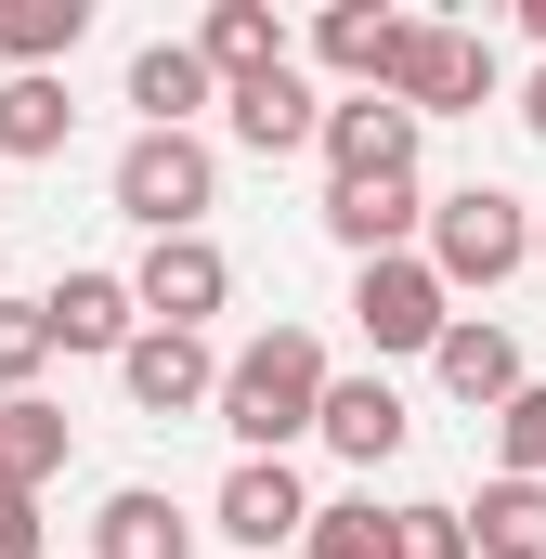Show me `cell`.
<instances>
[{
	"mask_svg": "<svg viewBox=\"0 0 546 559\" xmlns=\"http://www.w3.org/2000/svg\"><path fill=\"white\" fill-rule=\"evenodd\" d=\"M209 521H222L248 559H273V547H299V534H312V495H299V468H286V455H235V481H222V508H209Z\"/></svg>",
	"mask_w": 546,
	"mask_h": 559,
	"instance_id": "ba28073f",
	"label": "cell"
},
{
	"mask_svg": "<svg viewBox=\"0 0 546 559\" xmlns=\"http://www.w3.org/2000/svg\"><path fill=\"white\" fill-rule=\"evenodd\" d=\"M118 378H131L143 417H222V352H209V338H182V325H143Z\"/></svg>",
	"mask_w": 546,
	"mask_h": 559,
	"instance_id": "8992f818",
	"label": "cell"
},
{
	"mask_svg": "<svg viewBox=\"0 0 546 559\" xmlns=\"http://www.w3.org/2000/svg\"><path fill=\"white\" fill-rule=\"evenodd\" d=\"M0 559H39V495H0Z\"/></svg>",
	"mask_w": 546,
	"mask_h": 559,
	"instance_id": "4316f807",
	"label": "cell"
},
{
	"mask_svg": "<svg viewBox=\"0 0 546 559\" xmlns=\"http://www.w3.org/2000/svg\"><path fill=\"white\" fill-rule=\"evenodd\" d=\"M429 378H442L468 417H508V404L534 391V378H521V338H508V325H482V312H455V338L429 352Z\"/></svg>",
	"mask_w": 546,
	"mask_h": 559,
	"instance_id": "8fae6325",
	"label": "cell"
},
{
	"mask_svg": "<svg viewBox=\"0 0 546 559\" xmlns=\"http://www.w3.org/2000/svg\"><path fill=\"white\" fill-rule=\"evenodd\" d=\"M468 547H482V559H546V481H482Z\"/></svg>",
	"mask_w": 546,
	"mask_h": 559,
	"instance_id": "7402d4cb",
	"label": "cell"
},
{
	"mask_svg": "<svg viewBox=\"0 0 546 559\" xmlns=\"http://www.w3.org/2000/svg\"><path fill=\"white\" fill-rule=\"evenodd\" d=\"M404 429H416V417H404V391H391V378H339L312 442H339L352 468H378V455H404Z\"/></svg>",
	"mask_w": 546,
	"mask_h": 559,
	"instance_id": "e0dca14e",
	"label": "cell"
},
{
	"mask_svg": "<svg viewBox=\"0 0 546 559\" xmlns=\"http://www.w3.org/2000/svg\"><path fill=\"white\" fill-rule=\"evenodd\" d=\"M391 105H404V118H482V105H495V39H482V26H429V13H416L404 66H391Z\"/></svg>",
	"mask_w": 546,
	"mask_h": 559,
	"instance_id": "5b68a950",
	"label": "cell"
},
{
	"mask_svg": "<svg viewBox=\"0 0 546 559\" xmlns=\"http://www.w3.org/2000/svg\"><path fill=\"white\" fill-rule=\"evenodd\" d=\"M521 261H534V209H521V195L455 182V195L429 209V274H442V286H508Z\"/></svg>",
	"mask_w": 546,
	"mask_h": 559,
	"instance_id": "3957f363",
	"label": "cell"
},
{
	"mask_svg": "<svg viewBox=\"0 0 546 559\" xmlns=\"http://www.w3.org/2000/svg\"><path fill=\"white\" fill-rule=\"evenodd\" d=\"M66 131H79L66 79H0V169L13 156H66Z\"/></svg>",
	"mask_w": 546,
	"mask_h": 559,
	"instance_id": "44dd1931",
	"label": "cell"
},
{
	"mask_svg": "<svg viewBox=\"0 0 546 559\" xmlns=\"http://www.w3.org/2000/svg\"><path fill=\"white\" fill-rule=\"evenodd\" d=\"M416 131H429V118H404L391 92H352V105H325V169H339V182H404Z\"/></svg>",
	"mask_w": 546,
	"mask_h": 559,
	"instance_id": "9c48e42d",
	"label": "cell"
},
{
	"mask_svg": "<svg viewBox=\"0 0 546 559\" xmlns=\"http://www.w3.org/2000/svg\"><path fill=\"white\" fill-rule=\"evenodd\" d=\"M391 559H482L468 547V508H429V495L391 508Z\"/></svg>",
	"mask_w": 546,
	"mask_h": 559,
	"instance_id": "d4e9b609",
	"label": "cell"
},
{
	"mask_svg": "<svg viewBox=\"0 0 546 559\" xmlns=\"http://www.w3.org/2000/svg\"><path fill=\"white\" fill-rule=\"evenodd\" d=\"M92 0H0V66L13 79H52V52H79Z\"/></svg>",
	"mask_w": 546,
	"mask_h": 559,
	"instance_id": "ffe728a7",
	"label": "cell"
},
{
	"mask_svg": "<svg viewBox=\"0 0 546 559\" xmlns=\"http://www.w3.org/2000/svg\"><path fill=\"white\" fill-rule=\"evenodd\" d=\"M534 261H546V209H534Z\"/></svg>",
	"mask_w": 546,
	"mask_h": 559,
	"instance_id": "f1b7e54d",
	"label": "cell"
},
{
	"mask_svg": "<svg viewBox=\"0 0 546 559\" xmlns=\"http://www.w3.org/2000/svg\"><path fill=\"white\" fill-rule=\"evenodd\" d=\"M195 52H209V79L235 92V79H273V66H286V26H273V0H209Z\"/></svg>",
	"mask_w": 546,
	"mask_h": 559,
	"instance_id": "ac0fdd59",
	"label": "cell"
},
{
	"mask_svg": "<svg viewBox=\"0 0 546 559\" xmlns=\"http://www.w3.org/2000/svg\"><path fill=\"white\" fill-rule=\"evenodd\" d=\"M404 39H416V13H391V0H339L325 26H312V52L352 79V92H391V66H404Z\"/></svg>",
	"mask_w": 546,
	"mask_h": 559,
	"instance_id": "5bb4252c",
	"label": "cell"
},
{
	"mask_svg": "<svg viewBox=\"0 0 546 559\" xmlns=\"http://www.w3.org/2000/svg\"><path fill=\"white\" fill-rule=\"evenodd\" d=\"M325 235H339L352 261H404L416 235H429V195H416V169H404V182H325Z\"/></svg>",
	"mask_w": 546,
	"mask_h": 559,
	"instance_id": "30bf717a",
	"label": "cell"
},
{
	"mask_svg": "<svg viewBox=\"0 0 546 559\" xmlns=\"http://www.w3.org/2000/svg\"><path fill=\"white\" fill-rule=\"evenodd\" d=\"M222 105H235V143H248V156H299V143H325V105H312V79H299V66L235 79Z\"/></svg>",
	"mask_w": 546,
	"mask_h": 559,
	"instance_id": "4fadbf2b",
	"label": "cell"
},
{
	"mask_svg": "<svg viewBox=\"0 0 546 559\" xmlns=\"http://www.w3.org/2000/svg\"><path fill=\"white\" fill-rule=\"evenodd\" d=\"M39 312H52V352H118V365H131V338H143L131 274H66Z\"/></svg>",
	"mask_w": 546,
	"mask_h": 559,
	"instance_id": "7c38bea8",
	"label": "cell"
},
{
	"mask_svg": "<svg viewBox=\"0 0 546 559\" xmlns=\"http://www.w3.org/2000/svg\"><path fill=\"white\" fill-rule=\"evenodd\" d=\"M352 325H365V352H442V338H455V286L429 274V248L365 261V274H352Z\"/></svg>",
	"mask_w": 546,
	"mask_h": 559,
	"instance_id": "277c9868",
	"label": "cell"
},
{
	"mask_svg": "<svg viewBox=\"0 0 546 559\" xmlns=\"http://www.w3.org/2000/svg\"><path fill=\"white\" fill-rule=\"evenodd\" d=\"M66 455H79L66 404H0V495H39V481H66Z\"/></svg>",
	"mask_w": 546,
	"mask_h": 559,
	"instance_id": "d6986e66",
	"label": "cell"
},
{
	"mask_svg": "<svg viewBox=\"0 0 546 559\" xmlns=\"http://www.w3.org/2000/svg\"><path fill=\"white\" fill-rule=\"evenodd\" d=\"M131 299H143V325H209L222 299H235V261L209 248V235H169V248H143V274H131Z\"/></svg>",
	"mask_w": 546,
	"mask_h": 559,
	"instance_id": "52a82bcc",
	"label": "cell"
},
{
	"mask_svg": "<svg viewBox=\"0 0 546 559\" xmlns=\"http://www.w3.org/2000/svg\"><path fill=\"white\" fill-rule=\"evenodd\" d=\"M39 365H52V312L0 299V404H39Z\"/></svg>",
	"mask_w": 546,
	"mask_h": 559,
	"instance_id": "603a6c76",
	"label": "cell"
},
{
	"mask_svg": "<svg viewBox=\"0 0 546 559\" xmlns=\"http://www.w3.org/2000/svg\"><path fill=\"white\" fill-rule=\"evenodd\" d=\"M131 105H143V131H195V105H222V79H209L195 39H143L131 52Z\"/></svg>",
	"mask_w": 546,
	"mask_h": 559,
	"instance_id": "2e32d148",
	"label": "cell"
},
{
	"mask_svg": "<svg viewBox=\"0 0 546 559\" xmlns=\"http://www.w3.org/2000/svg\"><path fill=\"white\" fill-rule=\"evenodd\" d=\"M209 195H222V156L195 131H131V156H118V222H143L169 248V235L209 222Z\"/></svg>",
	"mask_w": 546,
	"mask_h": 559,
	"instance_id": "7a4b0ae2",
	"label": "cell"
},
{
	"mask_svg": "<svg viewBox=\"0 0 546 559\" xmlns=\"http://www.w3.org/2000/svg\"><path fill=\"white\" fill-rule=\"evenodd\" d=\"M92 559H195V521L156 495V481H118L92 508Z\"/></svg>",
	"mask_w": 546,
	"mask_h": 559,
	"instance_id": "9a60e30c",
	"label": "cell"
},
{
	"mask_svg": "<svg viewBox=\"0 0 546 559\" xmlns=\"http://www.w3.org/2000/svg\"><path fill=\"white\" fill-rule=\"evenodd\" d=\"M325 338L312 325H273V338H248L235 365H222V429L248 442V455H286L299 429H325Z\"/></svg>",
	"mask_w": 546,
	"mask_h": 559,
	"instance_id": "6da1fadb",
	"label": "cell"
},
{
	"mask_svg": "<svg viewBox=\"0 0 546 559\" xmlns=\"http://www.w3.org/2000/svg\"><path fill=\"white\" fill-rule=\"evenodd\" d=\"M495 455H508V481H546V378L495 417Z\"/></svg>",
	"mask_w": 546,
	"mask_h": 559,
	"instance_id": "484cf974",
	"label": "cell"
},
{
	"mask_svg": "<svg viewBox=\"0 0 546 559\" xmlns=\"http://www.w3.org/2000/svg\"><path fill=\"white\" fill-rule=\"evenodd\" d=\"M299 559H391V508H365V495L312 508V534H299Z\"/></svg>",
	"mask_w": 546,
	"mask_h": 559,
	"instance_id": "cb8c5ba5",
	"label": "cell"
},
{
	"mask_svg": "<svg viewBox=\"0 0 546 559\" xmlns=\"http://www.w3.org/2000/svg\"><path fill=\"white\" fill-rule=\"evenodd\" d=\"M521 131H534V143H546V66H534V92H521Z\"/></svg>",
	"mask_w": 546,
	"mask_h": 559,
	"instance_id": "83f0119b",
	"label": "cell"
}]
</instances>
